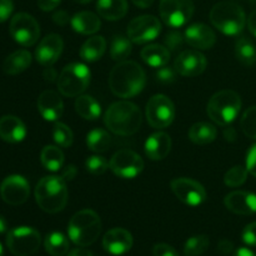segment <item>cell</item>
Returning <instances> with one entry per match:
<instances>
[{"mask_svg": "<svg viewBox=\"0 0 256 256\" xmlns=\"http://www.w3.org/2000/svg\"><path fill=\"white\" fill-rule=\"evenodd\" d=\"M248 172L246 166H242V165H236V166H232V169L228 170L226 174L224 176V182L226 186L230 188H238L242 186L248 179Z\"/></svg>", "mask_w": 256, "mask_h": 256, "instance_id": "cell-37", "label": "cell"}, {"mask_svg": "<svg viewBox=\"0 0 256 256\" xmlns=\"http://www.w3.org/2000/svg\"><path fill=\"white\" fill-rule=\"evenodd\" d=\"M145 154L150 160H162L172 150V138L164 132L152 134L145 142Z\"/></svg>", "mask_w": 256, "mask_h": 256, "instance_id": "cell-22", "label": "cell"}, {"mask_svg": "<svg viewBox=\"0 0 256 256\" xmlns=\"http://www.w3.org/2000/svg\"><path fill=\"white\" fill-rule=\"evenodd\" d=\"M85 168L88 172L92 175H102L108 169H109V162L104 156L100 155H92V156L88 158L85 162Z\"/></svg>", "mask_w": 256, "mask_h": 256, "instance_id": "cell-40", "label": "cell"}, {"mask_svg": "<svg viewBox=\"0 0 256 256\" xmlns=\"http://www.w3.org/2000/svg\"><path fill=\"white\" fill-rule=\"evenodd\" d=\"M159 12L162 22L170 28H182L194 14L192 0H160Z\"/></svg>", "mask_w": 256, "mask_h": 256, "instance_id": "cell-11", "label": "cell"}, {"mask_svg": "<svg viewBox=\"0 0 256 256\" xmlns=\"http://www.w3.org/2000/svg\"><path fill=\"white\" fill-rule=\"evenodd\" d=\"M232 256H256L254 252H252L250 249H248V248H240V249H238L236 252H234V255Z\"/></svg>", "mask_w": 256, "mask_h": 256, "instance_id": "cell-55", "label": "cell"}, {"mask_svg": "<svg viewBox=\"0 0 256 256\" xmlns=\"http://www.w3.org/2000/svg\"><path fill=\"white\" fill-rule=\"evenodd\" d=\"M240 125L248 138L256 140V105L245 110L240 120Z\"/></svg>", "mask_w": 256, "mask_h": 256, "instance_id": "cell-39", "label": "cell"}, {"mask_svg": "<svg viewBox=\"0 0 256 256\" xmlns=\"http://www.w3.org/2000/svg\"><path fill=\"white\" fill-rule=\"evenodd\" d=\"M40 160H42V166L49 172H58L64 165V154L62 149L54 145H46L42 148V154H40Z\"/></svg>", "mask_w": 256, "mask_h": 256, "instance_id": "cell-32", "label": "cell"}, {"mask_svg": "<svg viewBox=\"0 0 256 256\" xmlns=\"http://www.w3.org/2000/svg\"><path fill=\"white\" fill-rule=\"evenodd\" d=\"M224 136L225 139L229 140V142H234L235 138H236V132H235V130L232 129V126L226 125V128H225L224 130Z\"/></svg>", "mask_w": 256, "mask_h": 256, "instance_id": "cell-53", "label": "cell"}, {"mask_svg": "<svg viewBox=\"0 0 256 256\" xmlns=\"http://www.w3.org/2000/svg\"><path fill=\"white\" fill-rule=\"evenodd\" d=\"M102 232V220L92 209H82L72 215L68 225L70 240L78 246H89L94 244Z\"/></svg>", "mask_w": 256, "mask_h": 256, "instance_id": "cell-4", "label": "cell"}, {"mask_svg": "<svg viewBox=\"0 0 256 256\" xmlns=\"http://www.w3.org/2000/svg\"><path fill=\"white\" fill-rule=\"evenodd\" d=\"M72 26L79 34L90 35L99 32L102 22H100L99 16L92 12H76L72 18Z\"/></svg>", "mask_w": 256, "mask_h": 256, "instance_id": "cell-26", "label": "cell"}, {"mask_svg": "<svg viewBox=\"0 0 256 256\" xmlns=\"http://www.w3.org/2000/svg\"><path fill=\"white\" fill-rule=\"evenodd\" d=\"M62 0H38V6L44 12H52L59 6Z\"/></svg>", "mask_w": 256, "mask_h": 256, "instance_id": "cell-48", "label": "cell"}, {"mask_svg": "<svg viewBox=\"0 0 256 256\" xmlns=\"http://www.w3.org/2000/svg\"><path fill=\"white\" fill-rule=\"evenodd\" d=\"M146 120L155 129H165L170 126L175 119L174 102L166 95L158 94L150 98L145 110Z\"/></svg>", "mask_w": 256, "mask_h": 256, "instance_id": "cell-9", "label": "cell"}, {"mask_svg": "<svg viewBox=\"0 0 256 256\" xmlns=\"http://www.w3.org/2000/svg\"><path fill=\"white\" fill-rule=\"evenodd\" d=\"M72 2H78V4H89V2H92V0H72Z\"/></svg>", "mask_w": 256, "mask_h": 256, "instance_id": "cell-58", "label": "cell"}, {"mask_svg": "<svg viewBox=\"0 0 256 256\" xmlns=\"http://www.w3.org/2000/svg\"><path fill=\"white\" fill-rule=\"evenodd\" d=\"M52 138H54V142L62 148H70L72 144V140H74L72 129L68 125H65L64 122H58L54 125Z\"/></svg>", "mask_w": 256, "mask_h": 256, "instance_id": "cell-38", "label": "cell"}, {"mask_svg": "<svg viewBox=\"0 0 256 256\" xmlns=\"http://www.w3.org/2000/svg\"><path fill=\"white\" fill-rule=\"evenodd\" d=\"M42 236L36 229L30 226H18L6 235V246L15 256H30L39 250Z\"/></svg>", "mask_w": 256, "mask_h": 256, "instance_id": "cell-8", "label": "cell"}, {"mask_svg": "<svg viewBox=\"0 0 256 256\" xmlns=\"http://www.w3.org/2000/svg\"><path fill=\"white\" fill-rule=\"evenodd\" d=\"M132 2H134L136 6L142 8V9H146V8L152 6V2H154V0H132Z\"/></svg>", "mask_w": 256, "mask_h": 256, "instance_id": "cell-56", "label": "cell"}, {"mask_svg": "<svg viewBox=\"0 0 256 256\" xmlns=\"http://www.w3.org/2000/svg\"><path fill=\"white\" fill-rule=\"evenodd\" d=\"M75 110L85 120H96L102 115V106L90 95H79L75 100Z\"/></svg>", "mask_w": 256, "mask_h": 256, "instance_id": "cell-30", "label": "cell"}, {"mask_svg": "<svg viewBox=\"0 0 256 256\" xmlns=\"http://www.w3.org/2000/svg\"><path fill=\"white\" fill-rule=\"evenodd\" d=\"M170 186L175 196L189 206H199L206 200V190L204 186L190 178H176Z\"/></svg>", "mask_w": 256, "mask_h": 256, "instance_id": "cell-14", "label": "cell"}, {"mask_svg": "<svg viewBox=\"0 0 256 256\" xmlns=\"http://www.w3.org/2000/svg\"><path fill=\"white\" fill-rule=\"evenodd\" d=\"M30 195V184L22 175H9L0 185V196L6 204L18 206L24 204Z\"/></svg>", "mask_w": 256, "mask_h": 256, "instance_id": "cell-15", "label": "cell"}, {"mask_svg": "<svg viewBox=\"0 0 256 256\" xmlns=\"http://www.w3.org/2000/svg\"><path fill=\"white\" fill-rule=\"evenodd\" d=\"M155 78H156V80L159 82H162V84H170V82H175V79H176V70L172 69V66L164 65V66L162 68H158Z\"/></svg>", "mask_w": 256, "mask_h": 256, "instance_id": "cell-42", "label": "cell"}, {"mask_svg": "<svg viewBox=\"0 0 256 256\" xmlns=\"http://www.w3.org/2000/svg\"><path fill=\"white\" fill-rule=\"evenodd\" d=\"M32 56L30 52L25 49L16 50L8 55L6 59L2 62V70L8 75H18L28 69L32 64Z\"/></svg>", "mask_w": 256, "mask_h": 256, "instance_id": "cell-24", "label": "cell"}, {"mask_svg": "<svg viewBox=\"0 0 256 256\" xmlns=\"http://www.w3.org/2000/svg\"><path fill=\"white\" fill-rule=\"evenodd\" d=\"M132 40L124 35H114L110 48V56L115 62H124L132 54Z\"/></svg>", "mask_w": 256, "mask_h": 256, "instance_id": "cell-35", "label": "cell"}, {"mask_svg": "<svg viewBox=\"0 0 256 256\" xmlns=\"http://www.w3.org/2000/svg\"><path fill=\"white\" fill-rule=\"evenodd\" d=\"M184 42H185L184 34L180 32H176V30H172V32H168L166 36H165L164 39L165 46H166L169 50H172V52H176V50H179L180 48L182 46V44H184Z\"/></svg>", "mask_w": 256, "mask_h": 256, "instance_id": "cell-41", "label": "cell"}, {"mask_svg": "<svg viewBox=\"0 0 256 256\" xmlns=\"http://www.w3.org/2000/svg\"><path fill=\"white\" fill-rule=\"evenodd\" d=\"M218 250H219L220 254L228 255L230 252H232V250H234V244L230 240L224 239L218 244Z\"/></svg>", "mask_w": 256, "mask_h": 256, "instance_id": "cell-49", "label": "cell"}, {"mask_svg": "<svg viewBox=\"0 0 256 256\" xmlns=\"http://www.w3.org/2000/svg\"><path fill=\"white\" fill-rule=\"evenodd\" d=\"M66 182L62 176H44L35 188V200L42 210L49 214L62 212L68 204Z\"/></svg>", "mask_w": 256, "mask_h": 256, "instance_id": "cell-3", "label": "cell"}, {"mask_svg": "<svg viewBox=\"0 0 256 256\" xmlns=\"http://www.w3.org/2000/svg\"><path fill=\"white\" fill-rule=\"evenodd\" d=\"M38 110L46 122H58L64 112V102L55 90H45L38 98Z\"/></svg>", "mask_w": 256, "mask_h": 256, "instance_id": "cell-19", "label": "cell"}, {"mask_svg": "<svg viewBox=\"0 0 256 256\" xmlns=\"http://www.w3.org/2000/svg\"><path fill=\"white\" fill-rule=\"evenodd\" d=\"M242 242L249 246H256V222L246 225L242 230Z\"/></svg>", "mask_w": 256, "mask_h": 256, "instance_id": "cell-43", "label": "cell"}, {"mask_svg": "<svg viewBox=\"0 0 256 256\" xmlns=\"http://www.w3.org/2000/svg\"><path fill=\"white\" fill-rule=\"evenodd\" d=\"M44 78L45 80H48V82H54L55 79L58 80V78L59 76H56V72L54 70V68L46 66L44 70Z\"/></svg>", "mask_w": 256, "mask_h": 256, "instance_id": "cell-52", "label": "cell"}, {"mask_svg": "<svg viewBox=\"0 0 256 256\" xmlns=\"http://www.w3.org/2000/svg\"><path fill=\"white\" fill-rule=\"evenodd\" d=\"M64 48V42L58 34H49L39 42L35 50V59L42 66H52L59 60Z\"/></svg>", "mask_w": 256, "mask_h": 256, "instance_id": "cell-17", "label": "cell"}, {"mask_svg": "<svg viewBox=\"0 0 256 256\" xmlns=\"http://www.w3.org/2000/svg\"><path fill=\"white\" fill-rule=\"evenodd\" d=\"M112 142V135L104 129H94L86 135V145L92 152H108Z\"/></svg>", "mask_w": 256, "mask_h": 256, "instance_id": "cell-34", "label": "cell"}, {"mask_svg": "<svg viewBox=\"0 0 256 256\" xmlns=\"http://www.w3.org/2000/svg\"><path fill=\"white\" fill-rule=\"evenodd\" d=\"M162 32V24L154 15H142L128 25V38L135 44H145L156 39Z\"/></svg>", "mask_w": 256, "mask_h": 256, "instance_id": "cell-13", "label": "cell"}, {"mask_svg": "<svg viewBox=\"0 0 256 256\" xmlns=\"http://www.w3.org/2000/svg\"><path fill=\"white\" fill-rule=\"evenodd\" d=\"M90 84V70L82 62L66 65L58 78V89L66 98L79 96Z\"/></svg>", "mask_w": 256, "mask_h": 256, "instance_id": "cell-7", "label": "cell"}, {"mask_svg": "<svg viewBox=\"0 0 256 256\" xmlns=\"http://www.w3.org/2000/svg\"><path fill=\"white\" fill-rule=\"evenodd\" d=\"M146 74L144 69L132 60H124L115 65L109 75V86L115 96L129 99L144 90Z\"/></svg>", "mask_w": 256, "mask_h": 256, "instance_id": "cell-1", "label": "cell"}, {"mask_svg": "<svg viewBox=\"0 0 256 256\" xmlns=\"http://www.w3.org/2000/svg\"><path fill=\"white\" fill-rule=\"evenodd\" d=\"M14 10L12 0H0V22H4L8 18H10Z\"/></svg>", "mask_w": 256, "mask_h": 256, "instance_id": "cell-46", "label": "cell"}, {"mask_svg": "<svg viewBox=\"0 0 256 256\" xmlns=\"http://www.w3.org/2000/svg\"><path fill=\"white\" fill-rule=\"evenodd\" d=\"M68 256H94V255H92L89 250L79 248V249H74L72 252H70Z\"/></svg>", "mask_w": 256, "mask_h": 256, "instance_id": "cell-54", "label": "cell"}, {"mask_svg": "<svg viewBox=\"0 0 256 256\" xmlns=\"http://www.w3.org/2000/svg\"><path fill=\"white\" fill-rule=\"evenodd\" d=\"M109 166L116 176L134 179L144 169V162L138 152L130 149H122L112 155Z\"/></svg>", "mask_w": 256, "mask_h": 256, "instance_id": "cell-12", "label": "cell"}, {"mask_svg": "<svg viewBox=\"0 0 256 256\" xmlns=\"http://www.w3.org/2000/svg\"><path fill=\"white\" fill-rule=\"evenodd\" d=\"M228 210L239 215H252L256 212V194L249 192H232L225 196Z\"/></svg>", "mask_w": 256, "mask_h": 256, "instance_id": "cell-21", "label": "cell"}, {"mask_svg": "<svg viewBox=\"0 0 256 256\" xmlns=\"http://www.w3.org/2000/svg\"><path fill=\"white\" fill-rule=\"evenodd\" d=\"M250 4L252 5V6H256V0H249Z\"/></svg>", "mask_w": 256, "mask_h": 256, "instance_id": "cell-60", "label": "cell"}, {"mask_svg": "<svg viewBox=\"0 0 256 256\" xmlns=\"http://www.w3.org/2000/svg\"><path fill=\"white\" fill-rule=\"evenodd\" d=\"M142 59L152 68H162L170 60V50L165 45H146L142 50Z\"/></svg>", "mask_w": 256, "mask_h": 256, "instance_id": "cell-27", "label": "cell"}, {"mask_svg": "<svg viewBox=\"0 0 256 256\" xmlns=\"http://www.w3.org/2000/svg\"><path fill=\"white\" fill-rule=\"evenodd\" d=\"M246 169L249 174L256 178V144L250 148L246 154Z\"/></svg>", "mask_w": 256, "mask_h": 256, "instance_id": "cell-45", "label": "cell"}, {"mask_svg": "<svg viewBox=\"0 0 256 256\" xmlns=\"http://www.w3.org/2000/svg\"><path fill=\"white\" fill-rule=\"evenodd\" d=\"M142 112L134 102H112L104 115L105 126L120 136L134 135L142 126Z\"/></svg>", "mask_w": 256, "mask_h": 256, "instance_id": "cell-2", "label": "cell"}, {"mask_svg": "<svg viewBox=\"0 0 256 256\" xmlns=\"http://www.w3.org/2000/svg\"><path fill=\"white\" fill-rule=\"evenodd\" d=\"M208 60L199 50H184L175 59L174 68L182 76H196L206 69Z\"/></svg>", "mask_w": 256, "mask_h": 256, "instance_id": "cell-16", "label": "cell"}, {"mask_svg": "<svg viewBox=\"0 0 256 256\" xmlns=\"http://www.w3.org/2000/svg\"><path fill=\"white\" fill-rule=\"evenodd\" d=\"M6 230H8L6 220L4 219V216H2V215H0V234H4Z\"/></svg>", "mask_w": 256, "mask_h": 256, "instance_id": "cell-57", "label": "cell"}, {"mask_svg": "<svg viewBox=\"0 0 256 256\" xmlns=\"http://www.w3.org/2000/svg\"><path fill=\"white\" fill-rule=\"evenodd\" d=\"M152 256H179V254L172 245L160 242L152 248Z\"/></svg>", "mask_w": 256, "mask_h": 256, "instance_id": "cell-44", "label": "cell"}, {"mask_svg": "<svg viewBox=\"0 0 256 256\" xmlns=\"http://www.w3.org/2000/svg\"><path fill=\"white\" fill-rule=\"evenodd\" d=\"M212 24L225 35H239L246 25V15L240 5L232 2H218L210 12Z\"/></svg>", "mask_w": 256, "mask_h": 256, "instance_id": "cell-5", "label": "cell"}, {"mask_svg": "<svg viewBox=\"0 0 256 256\" xmlns=\"http://www.w3.org/2000/svg\"><path fill=\"white\" fill-rule=\"evenodd\" d=\"M0 256H4V249H2V244H0Z\"/></svg>", "mask_w": 256, "mask_h": 256, "instance_id": "cell-59", "label": "cell"}, {"mask_svg": "<svg viewBox=\"0 0 256 256\" xmlns=\"http://www.w3.org/2000/svg\"><path fill=\"white\" fill-rule=\"evenodd\" d=\"M189 139L194 144L198 145H206L214 142L216 139L218 130L216 128L209 122H196L192 125L189 130Z\"/></svg>", "mask_w": 256, "mask_h": 256, "instance_id": "cell-29", "label": "cell"}, {"mask_svg": "<svg viewBox=\"0 0 256 256\" xmlns=\"http://www.w3.org/2000/svg\"><path fill=\"white\" fill-rule=\"evenodd\" d=\"M102 246L105 252L112 255H124L132 249V236L128 230L122 228H114L104 235Z\"/></svg>", "mask_w": 256, "mask_h": 256, "instance_id": "cell-20", "label": "cell"}, {"mask_svg": "<svg viewBox=\"0 0 256 256\" xmlns=\"http://www.w3.org/2000/svg\"><path fill=\"white\" fill-rule=\"evenodd\" d=\"M210 246V240L206 235H195L186 240L184 245L185 256H200Z\"/></svg>", "mask_w": 256, "mask_h": 256, "instance_id": "cell-36", "label": "cell"}, {"mask_svg": "<svg viewBox=\"0 0 256 256\" xmlns=\"http://www.w3.org/2000/svg\"><path fill=\"white\" fill-rule=\"evenodd\" d=\"M26 136V126L14 115H5L0 119V138L10 144L22 142Z\"/></svg>", "mask_w": 256, "mask_h": 256, "instance_id": "cell-23", "label": "cell"}, {"mask_svg": "<svg viewBox=\"0 0 256 256\" xmlns=\"http://www.w3.org/2000/svg\"><path fill=\"white\" fill-rule=\"evenodd\" d=\"M242 109V98L234 90L225 89L216 92L208 102L206 112L210 119L218 125H230Z\"/></svg>", "mask_w": 256, "mask_h": 256, "instance_id": "cell-6", "label": "cell"}, {"mask_svg": "<svg viewBox=\"0 0 256 256\" xmlns=\"http://www.w3.org/2000/svg\"><path fill=\"white\" fill-rule=\"evenodd\" d=\"M76 168H75V165H68L66 168H65V170L62 172V178L65 180V182H70V180L74 179L75 176H76Z\"/></svg>", "mask_w": 256, "mask_h": 256, "instance_id": "cell-50", "label": "cell"}, {"mask_svg": "<svg viewBox=\"0 0 256 256\" xmlns=\"http://www.w3.org/2000/svg\"><path fill=\"white\" fill-rule=\"evenodd\" d=\"M248 28H249L250 32L256 38V10L252 12L248 18Z\"/></svg>", "mask_w": 256, "mask_h": 256, "instance_id": "cell-51", "label": "cell"}, {"mask_svg": "<svg viewBox=\"0 0 256 256\" xmlns=\"http://www.w3.org/2000/svg\"><path fill=\"white\" fill-rule=\"evenodd\" d=\"M44 246L49 255L65 256L69 252V240L62 232H52L45 238Z\"/></svg>", "mask_w": 256, "mask_h": 256, "instance_id": "cell-33", "label": "cell"}, {"mask_svg": "<svg viewBox=\"0 0 256 256\" xmlns=\"http://www.w3.org/2000/svg\"><path fill=\"white\" fill-rule=\"evenodd\" d=\"M235 56L245 66H252L256 62V46L246 36H242L235 42Z\"/></svg>", "mask_w": 256, "mask_h": 256, "instance_id": "cell-31", "label": "cell"}, {"mask_svg": "<svg viewBox=\"0 0 256 256\" xmlns=\"http://www.w3.org/2000/svg\"><path fill=\"white\" fill-rule=\"evenodd\" d=\"M52 20H54L55 24L60 25V26H65L68 22H72L69 14H68L65 10H59V12H55V14L52 15Z\"/></svg>", "mask_w": 256, "mask_h": 256, "instance_id": "cell-47", "label": "cell"}, {"mask_svg": "<svg viewBox=\"0 0 256 256\" xmlns=\"http://www.w3.org/2000/svg\"><path fill=\"white\" fill-rule=\"evenodd\" d=\"M106 50V40L100 35L89 38L80 49V58L88 62H98L102 58Z\"/></svg>", "mask_w": 256, "mask_h": 256, "instance_id": "cell-28", "label": "cell"}, {"mask_svg": "<svg viewBox=\"0 0 256 256\" xmlns=\"http://www.w3.org/2000/svg\"><path fill=\"white\" fill-rule=\"evenodd\" d=\"M185 42L190 46L195 48L198 50H208L212 49L216 42V35L214 30L206 24L196 22L192 24L185 30L184 32Z\"/></svg>", "mask_w": 256, "mask_h": 256, "instance_id": "cell-18", "label": "cell"}, {"mask_svg": "<svg viewBox=\"0 0 256 256\" xmlns=\"http://www.w3.org/2000/svg\"><path fill=\"white\" fill-rule=\"evenodd\" d=\"M96 12L105 20L110 22L120 20L126 15L128 2L126 0H98Z\"/></svg>", "mask_w": 256, "mask_h": 256, "instance_id": "cell-25", "label": "cell"}, {"mask_svg": "<svg viewBox=\"0 0 256 256\" xmlns=\"http://www.w3.org/2000/svg\"><path fill=\"white\" fill-rule=\"evenodd\" d=\"M9 32L12 39L22 46H32L40 36L39 22L26 12H18L12 18Z\"/></svg>", "mask_w": 256, "mask_h": 256, "instance_id": "cell-10", "label": "cell"}]
</instances>
